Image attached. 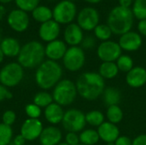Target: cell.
I'll return each instance as SVG.
<instances>
[{
    "instance_id": "obj_1",
    "label": "cell",
    "mask_w": 146,
    "mask_h": 145,
    "mask_svg": "<svg viewBox=\"0 0 146 145\" xmlns=\"http://www.w3.org/2000/svg\"><path fill=\"white\" fill-rule=\"evenodd\" d=\"M78 95L87 101H94L101 97L105 90V79L98 73L86 72L81 73L76 82Z\"/></svg>"
},
{
    "instance_id": "obj_2",
    "label": "cell",
    "mask_w": 146,
    "mask_h": 145,
    "mask_svg": "<svg viewBox=\"0 0 146 145\" xmlns=\"http://www.w3.org/2000/svg\"><path fill=\"white\" fill-rule=\"evenodd\" d=\"M62 68L57 62L44 60L36 69L35 82L44 91L52 89L62 79Z\"/></svg>"
},
{
    "instance_id": "obj_3",
    "label": "cell",
    "mask_w": 146,
    "mask_h": 145,
    "mask_svg": "<svg viewBox=\"0 0 146 145\" xmlns=\"http://www.w3.org/2000/svg\"><path fill=\"white\" fill-rule=\"evenodd\" d=\"M44 46L40 42L33 40L21 46L17 56V62L23 68H37L44 61Z\"/></svg>"
},
{
    "instance_id": "obj_4",
    "label": "cell",
    "mask_w": 146,
    "mask_h": 145,
    "mask_svg": "<svg viewBox=\"0 0 146 145\" xmlns=\"http://www.w3.org/2000/svg\"><path fill=\"white\" fill-rule=\"evenodd\" d=\"M133 17L130 8H124L118 5L110 12L107 25L114 34L121 36L131 31L133 25Z\"/></svg>"
},
{
    "instance_id": "obj_5",
    "label": "cell",
    "mask_w": 146,
    "mask_h": 145,
    "mask_svg": "<svg viewBox=\"0 0 146 145\" xmlns=\"http://www.w3.org/2000/svg\"><path fill=\"white\" fill-rule=\"evenodd\" d=\"M78 95L75 83L68 79H61L52 91L54 103L62 107L71 105Z\"/></svg>"
},
{
    "instance_id": "obj_6",
    "label": "cell",
    "mask_w": 146,
    "mask_h": 145,
    "mask_svg": "<svg viewBox=\"0 0 146 145\" xmlns=\"http://www.w3.org/2000/svg\"><path fill=\"white\" fill-rule=\"evenodd\" d=\"M24 78V68L18 62H9L0 70V84L7 88L18 85Z\"/></svg>"
},
{
    "instance_id": "obj_7",
    "label": "cell",
    "mask_w": 146,
    "mask_h": 145,
    "mask_svg": "<svg viewBox=\"0 0 146 145\" xmlns=\"http://www.w3.org/2000/svg\"><path fill=\"white\" fill-rule=\"evenodd\" d=\"M62 125L68 132H81L86 126V115L78 109H70L65 111Z\"/></svg>"
},
{
    "instance_id": "obj_8",
    "label": "cell",
    "mask_w": 146,
    "mask_h": 145,
    "mask_svg": "<svg viewBox=\"0 0 146 145\" xmlns=\"http://www.w3.org/2000/svg\"><path fill=\"white\" fill-rule=\"evenodd\" d=\"M86 55L84 50L80 46H70L68 48L63 58L62 64L69 72H78L85 65Z\"/></svg>"
},
{
    "instance_id": "obj_9",
    "label": "cell",
    "mask_w": 146,
    "mask_h": 145,
    "mask_svg": "<svg viewBox=\"0 0 146 145\" xmlns=\"http://www.w3.org/2000/svg\"><path fill=\"white\" fill-rule=\"evenodd\" d=\"M53 20L58 24H70L74 20L77 14V8L74 2L62 0L59 2L52 9Z\"/></svg>"
},
{
    "instance_id": "obj_10",
    "label": "cell",
    "mask_w": 146,
    "mask_h": 145,
    "mask_svg": "<svg viewBox=\"0 0 146 145\" xmlns=\"http://www.w3.org/2000/svg\"><path fill=\"white\" fill-rule=\"evenodd\" d=\"M121 48L120 47L117 42L112 40H107L102 42L98 49H97V55L98 57L103 62H115L116 60L121 56Z\"/></svg>"
},
{
    "instance_id": "obj_11",
    "label": "cell",
    "mask_w": 146,
    "mask_h": 145,
    "mask_svg": "<svg viewBox=\"0 0 146 145\" xmlns=\"http://www.w3.org/2000/svg\"><path fill=\"white\" fill-rule=\"evenodd\" d=\"M77 24L83 31H92L99 24V14L95 8H83L78 14Z\"/></svg>"
},
{
    "instance_id": "obj_12",
    "label": "cell",
    "mask_w": 146,
    "mask_h": 145,
    "mask_svg": "<svg viewBox=\"0 0 146 145\" xmlns=\"http://www.w3.org/2000/svg\"><path fill=\"white\" fill-rule=\"evenodd\" d=\"M43 129V123L39 119L27 118L21 124L20 134L26 139V141L31 142L39 138Z\"/></svg>"
},
{
    "instance_id": "obj_13",
    "label": "cell",
    "mask_w": 146,
    "mask_h": 145,
    "mask_svg": "<svg viewBox=\"0 0 146 145\" xmlns=\"http://www.w3.org/2000/svg\"><path fill=\"white\" fill-rule=\"evenodd\" d=\"M7 22L9 27L15 32H23L28 28L30 20L27 12L17 9H13L9 13Z\"/></svg>"
},
{
    "instance_id": "obj_14",
    "label": "cell",
    "mask_w": 146,
    "mask_h": 145,
    "mask_svg": "<svg viewBox=\"0 0 146 145\" xmlns=\"http://www.w3.org/2000/svg\"><path fill=\"white\" fill-rule=\"evenodd\" d=\"M142 43L143 40L141 35L139 32L133 31H130L121 35L118 42L121 50L128 52L138 50L141 47Z\"/></svg>"
},
{
    "instance_id": "obj_15",
    "label": "cell",
    "mask_w": 146,
    "mask_h": 145,
    "mask_svg": "<svg viewBox=\"0 0 146 145\" xmlns=\"http://www.w3.org/2000/svg\"><path fill=\"white\" fill-rule=\"evenodd\" d=\"M61 32V26L53 19L42 23L38 28V36L41 40L50 43L57 39Z\"/></svg>"
},
{
    "instance_id": "obj_16",
    "label": "cell",
    "mask_w": 146,
    "mask_h": 145,
    "mask_svg": "<svg viewBox=\"0 0 146 145\" xmlns=\"http://www.w3.org/2000/svg\"><path fill=\"white\" fill-rule=\"evenodd\" d=\"M67 50V44L60 39H56L54 41L47 43L46 46H44L45 56L48 58V60L55 62L62 60Z\"/></svg>"
},
{
    "instance_id": "obj_17",
    "label": "cell",
    "mask_w": 146,
    "mask_h": 145,
    "mask_svg": "<svg viewBox=\"0 0 146 145\" xmlns=\"http://www.w3.org/2000/svg\"><path fill=\"white\" fill-rule=\"evenodd\" d=\"M64 42L70 46H78L84 39L83 30L77 23L68 24L63 32Z\"/></svg>"
},
{
    "instance_id": "obj_18",
    "label": "cell",
    "mask_w": 146,
    "mask_h": 145,
    "mask_svg": "<svg viewBox=\"0 0 146 145\" xmlns=\"http://www.w3.org/2000/svg\"><path fill=\"white\" fill-rule=\"evenodd\" d=\"M62 138V131L56 126H49L43 129L38 140L41 145H57Z\"/></svg>"
},
{
    "instance_id": "obj_19",
    "label": "cell",
    "mask_w": 146,
    "mask_h": 145,
    "mask_svg": "<svg viewBox=\"0 0 146 145\" xmlns=\"http://www.w3.org/2000/svg\"><path fill=\"white\" fill-rule=\"evenodd\" d=\"M97 131L100 139L106 144L115 142L120 137V129L117 125L109 121H104Z\"/></svg>"
},
{
    "instance_id": "obj_20",
    "label": "cell",
    "mask_w": 146,
    "mask_h": 145,
    "mask_svg": "<svg viewBox=\"0 0 146 145\" xmlns=\"http://www.w3.org/2000/svg\"><path fill=\"white\" fill-rule=\"evenodd\" d=\"M126 82L132 88H140L146 84V68L133 67L126 75Z\"/></svg>"
},
{
    "instance_id": "obj_21",
    "label": "cell",
    "mask_w": 146,
    "mask_h": 145,
    "mask_svg": "<svg viewBox=\"0 0 146 145\" xmlns=\"http://www.w3.org/2000/svg\"><path fill=\"white\" fill-rule=\"evenodd\" d=\"M64 113L65 112L61 105L56 103H52L44 109V116L47 122H49L51 126H56L62 123Z\"/></svg>"
},
{
    "instance_id": "obj_22",
    "label": "cell",
    "mask_w": 146,
    "mask_h": 145,
    "mask_svg": "<svg viewBox=\"0 0 146 145\" xmlns=\"http://www.w3.org/2000/svg\"><path fill=\"white\" fill-rule=\"evenodd\" d=\"M0 48L6 57H17L21 46L16 38L8 37L1 40Z\"/></svg>"
},
{
    "instance_id": "obj_23",
    "label": "cell",
    "mask_w": 146,
    "mask_h": 145,
    "mask_svg": "<svg viewBox=\"0 0 146 145\" xmlns=\"http://www.w3.org/2000/svg\"><path fill=\"white\" fill-rule=\"evenodd\" d=\"M104 104L108 107L112 105H118L121 99V93L119 89L115 87H107L102 95Z\"/></svg>"
},
{
    "instance_id": "obj_24",
    "label": "cell",
    "mask_w": 146,
    "mask_h": 145,
    "mask_svg": "<svg viewBox=\"0 0 146 145\" xmlns=\"http://www.w3.org/2000/svg\"><path fill=\"white\" fill-rule=\"evenodd\" d=\"M119 72L120 71L117 68V65L114 62H102L98 69V73L104 79H115L118 75Z\"/></svg>"
},
{
    "instance_id": "obj_25",
    "label": "cell",
    "mask_w": 146,
    "mask_h": 145,
    "mask_svg": "<svg viewBox=\"0 0 146 145\" xmlns=\"http://www.w3.org/2000/svg\"><path fill=\"white\" fill-rule=\"evenodd\" d=\"M33 18L39 22V23H44L46 21H49L53 19V13L52 10L44 5H38L32 11Z\"/></svg>"
},
{
    "instance_id": "obj_26",
    "label": "cell",
    "mask_w": 146,
    "mask_h": 145,
    "mask_svg": "<svg viewBox=\"0 0 146 145\" xmlns=\"http://www.w3.org/2000/svg\"><path fill=\"white\" fill-rule=\"evenodd\" d=\"M79 136L80 144L86 145H95L100 140L98 131L94 129H84Z\"/></svg>"
},
{
    "instance_id": "obj_27",
    "label": "cell",
    "mask_w": 146,
    "mask_h": 145,
    "mask_svg": "<svg viewBox=\"0 0 146 145\" xmlns=\"http://www.w3.org/2000/svg\"><path fill=\"white\" fill-rule=\"evenodd\" d=\"M52 103H54L52 94L49 93L46 91H38L33 97V103L41 109H45Z\"/></svg>"
},
{
    "instance_id": "obj_28",
    "label": "cell",
    "mask_w": 146,
    "mask_h": 145,
    "mask_svg": "<svg viewBox=\"0 0 146 145\" xmlns=\"http://www.w3.org/2000/svg\"><path fill=\"white\" fill-rule=\"evenodd\" d=\"M86 121L92 126L98 127L105 121V116L99 110H91L86 114Z\"/></svg>"
},
{
    "instance_id": "obj_29",
    "label": "cell",
    "mask_w": 146,
    "mask_h": 145,
    "mask_svg": "<svg viewBox=\"0 0 146 145\" xmlns=\"http://www.w3.org/2000/svg\"><path fill=\"white\" fill-rule=\"evenodd\" d=\"M106 118L109 122L117 125L123 119V111L119 105L109 106L106 111Z\"/></svg>"
},
{
    "instance_id": "obj_30",
    "label": "cell",
    "mask_w": 146,
    "mask_h": 145,
    "mask_svg": "<svg viewBox=\"0 0 146 145\" xmlns=\"http://www.w3.org/2000/svg\"><path fill=\"white\" fill-rule=\"evenodd\" d=\"M93 31H94L95 37L98 39L101 40L102 42L110 40V38H111V36L113 34L111 29L110 28V26L107 24L106 25L105 24H98Z\"/></svg>"
},
{
    "instance_id": "obj_31",
    "label": "cell",
    "mask_w": 146,
    "mask_h": 145,
    "mask_svg": "<svg viewBox=\"0 0 146 145\" xmlns=\"http://www.w3.org/2000/svg\"><path fill=\"white\" fill-rule=\"evenodd\" d=\"M119 71L123 73H128L134 66H133V60L128 55H122L116 60L115 62Z\"/></svg>"
},
{
    "instance_id": "obj_32",
    "label": "cell",
    "mask_w": 146,
    "mask_h": 145,
    "mask_svg": "<svg viewBox=\"0 0 146 145\" xmlns=\"http://www.w3.org/2000/svg\"><path fill=\"white\" fill-rule=\"evenodd\" d=\"M132 11L138 20H146V0H134Z\"/></svg>"
},
{
    "instance_id": "obj_33",
    "label": "cell",
    "mask_w": 146,
    "mask_h": 145,
    "mask_svg": "<svg viewBox=\"0 0 146 145\" xmlns=\"http://www.w3.org/2000/svg\"><path fill=\"white\" fill-rule=\"evenodd\" d=\"M13 130L3 123H0V145H9L13 140Z\"/></svg>"
},
{
    "instance_id": "obj_34",
    "label": "cell",
    "mask_w": 146,
    "mask_h": 145,
    "mask_svg": "<svg viewBox=\"0 0 146 145\" xmlns=\"http://www.w3.org/2000/svg\"><path fill=\"white\" fill-rule=\"evenodd\" d=\"M17 8L25 12H32L39 5L40 0H14Z\"/></svg>"
},
{
    "instance_id": "obj_35",
    "label": "cell",
    "mask_w": 146,
    "mask_h": 145,
    "mask_svg": "<svg viewBox=\"0 0 146 145\" xmlns=\"http://www.w3.org/2000/svg\"><path fill=\"white\" fill-rule=\"evenodd\" d=\"M25 113L30 119H38L42 114V110L41 108L33 103L27 104L25 107Z\"/></svg>"
},
{
    "instance_id": "obj_36",
    "label": "cell",
    "mask_w": 146,
    "mask_h": 145,
    "mask_svg": "<svg viewBox=\"0 0 146 145\" xmlns=\"http://www.w3.org/2000/svg\"><path fill=\"white\" fill-rule=\"evenodd\" d=\"M16 121V115L13 110H6L3 115H2V123L9 126H12L14 125V123Z\"/></svg>"
},
{
    "instance_id": "obj_37",
    "label": "cell",
    "mask_w": 146,
    "mask_h": 145,
    "mask_svg": "<svg viewBox=\"0 0 146 145\" xmlns=\"http://www.w3.org/2000/svg\"><path fill=\"white\" fill-rule=\"evenodd\" d=\"M80 44L83 50H92L96 45V38L93 36L84 37V39Z\"/></svg>"
},
{
    "instance_id": "obj_38",
    "label": "cell",
    "mask_w": 146,
    "mask_h": 145,
    "mask_svg": "<svg viewBox=\"0 0 146 145\" xmlns=\"http://www.w3.org/2000/svg\"><path fill=\"white\" fill-rule=\"evenodd\" d=\"M65 143L68 145H78L80 144V136L76 132H68L65 136Z\"/></svg>"
},
{
    "instance_id": "obj_39",
    "label": "cell",
    "mask_w": 146,
    "mask_h": 145,
    "mask_svg": "<svg viewBox=\"0 0 146 145\" xmlns=\"http://www.w3.org/2000/svg\"><path fill=\"white\" fill-rule=\"evenodd\" d=\"M13 97L12 93L9 91L7 87L0 84V103L4 100H9Z\"/></svg>"
},
{
    "instance_id": "obj_40",
    "label": "cell",
    "mask_w": 146,
    "mask_h": 145,
    "mask_svg": "<svg viewBox=\"0 0 146 145\" xmlns=\"http://www.w3.org/2000/svg\"><path fill=\"white\" fill-rule=\"evenodd\" d=\"M115 145H132L133 140L128 136H121L115 141Z\"/></svg>"
},
{
    "instance_id": "obj_41",
    "label": "cell",
    "mask_w": 146,
    "mask_h": 145,
    "mask_svg": "<svg viewBox=\"0 0 146 145\" xmlns=\"http://www.w3.org/2000/svg\"><path fill=\"white\" fill-rule=\"evenodd\" d=\"M132 145H146V134H140L133 140Z\"/></svg>"
},
{
    "instance_id": "obj_42",
    "label": "cell",
    "mask_w": 146,
    "mask_h": 145,
    "mask_svg": "<svg viewBox=\"0 0 146 145\" xmlns=\"http://www.w3.org/2000/svg\"><path fill=\"white\" fill-rule=\"evenodd\" d=\"M138 30L140 35L146 37V20L139 21V22L138 23Z\"/></svg>"
},
{
    "instance_id": "obj_43",
    "label": "cell",
    "mask_w": 146,
    "mask_h": 145,
    "mask_svg": "<svg viewBox=\"0 0 146 145\" xmlns=\"http://www.w3.org/2000/svg\"><path fill=\"white\" fill-rule=\"evenodd\" d=\"M12 142H13V144L15 145H25L27 141H26V139L21 134H18L15 137H14Z\"/></svg>"
},
{
    "instance_id": "obj_44",
    "label": "cell",
    "mask_w": 146,
    "mask_h": 145,
    "mask_svg": "<svg viewBox=\"0 0 146 145\" xmlns=\"http://www.w3.org/2000/svg\"><path fill=\"white\" fill-rule=\"evenodd\" d=\"M119 5L124 8H130V6L133 4V0H118Z\"/></svg>"
},
{
    "instance_id": "obj_45",
    "label": "cell",
    "mask_w": 146,
    "mask_h": 145,
    "mask_svg": "<svg viewBox=\"0 0 146 145\" xmlns=\"http://www.w3.org/2000/svg\"><path fill=\"white\" fill-rule=\"evenodd\" d=\"M5 14V9L3 5H0V20L3 19V15Z\"/></svg>"
},
{
    "instance_id": "obj_46",
    "label": "cell",
    "mask_w": 146,
    "mask_h": 145,
    "mask_svg": "<svg viewBox=\"0 0 146 145\" xmlns=\"http://www.w3.org/2000/svg\"><path fill=\"white\" fill-rule=\"evenodd\" d=\"M4 57H5V56H4V54L3 53V51H2V50H1V48H0V64L3 62Z\"/></svg>"
},
{
    "instance_id": "obj_47",
    "label": "cell",
    "mask_w": 146,
    "mask_h": 145,
    "mask_svg": "<svg viewBox=\"0 0 146 145\" xmlns=\"http://www.w3.org/2000/svg\"><path fill=\"white\" fill-rule=\"evenodd\" d=\"M85 1L87 2V3H98L102 0H85Z\"/></svg>"
},
{
    "instance_id": "obj_48",
    "label": "cell",
    "mask_w": 146,
    "mask_h": 145,
    "mask_svg": "<svg viewBox=\"0 0 146 145\" xmlns=\"http://www.w3.org/2000/svg\"><path fill=\"white\" fill-rule=\"evenodd\" d=\"M13 0H0V3H9L10 2H12Z\"/></svg>"
},
{
    "instance_id": "obj_49",
    "label": "cell",
    "mask_w": 146,
    "mask_h": 145,
    "mask_svg": "<svg viewBox=\"0 0 146 145\" xmlns=\"http://www.w3.org/2000/svg\"><path fill=\"white\" fill-rule=\"evenodd\" d=\"M57 145H68L67 143H65V142H61V143H59Z\"/></svg>"
},
{
    "instance_id": "obj_50",
    "label": "cell",
    "mask_w": 146,
    "mask_h": 145,
    "mask_svg": "<svg viewBox=\"0 0 146 145\" xmlns=\"http://www.w3.org/2000/svg\"><path fill=\"white\" fill-rule=\"evenodd\" d=\"M106 145H115V142H112V143H108V144H106Z\"/></svg>"
},
{
    "instance_id": "obj_51",
    "label": "cell",
    "mask_w": 146,
    "mask_h": 145,
    "mask_svg": "<svg viewBox=\"0 0 146 145\" xmlns=\"http://www.w3.org/2000/svg\"><path fill=\"white\" fill-rule=\"evenodd\" d=\"M9 145H15V144H13V142H11V143H10V144H9Z\"/></svg>"
},
{
    "instance_id": "obj_52",
    "label": "cell",
    "mask_w": 146,
    "mask_h": 145,
    "mask_svg": "<svg viewBox=\"0 0 146 145\" xmlns=\"http://www.w3.org/2000/svg\"><path fill=\"white\" fill-rule=\"evenodd\" d=\"M68 1H71V2H74V1H76V0H68Z\"/></svg>"
},
{
    "instance_id": "obj_53",
    "label": "cell",
    "mask_w": 146,
    "mask_h": 145,
    "mask_svg": "<svg viewBox=\"0 0 146 145\" xmlns=\"http://www.w3.org/2000/svg\"><path fill=\"white\" fill-rule=\"evenodd\" d=\"M78 145H86V144H79Z\"/></svg>"
},
{
    "instance_id": "obj_54",
    "label": "cell",
    "mask_w": 146,
    "mask_h": 145,
    "mask_svg": "<svg viewBox=\"0 0 146 145\" xmlns=\"http://www.w3.org/2000/svg\"><path fill=\"white\" fill-rule=\"evenodd\" d=\"M1 40H2V39H1V34H0V42H1Z\"/></svg>"
},
{
    "instance_id": "obj_55",
    "label": "cell",
    "mask_w": 146,
    "mask_h": 145,
    "mask_svg": "<svg viewBox=\"0 0 146 145\" xmlns=\"http://www.w3.org/2000/svg\"><path fill=\"white\" fill-rule=\"evenodd\" d=\"M50 1H54V0H50Z\"/></svg>"
}]
</instances>
